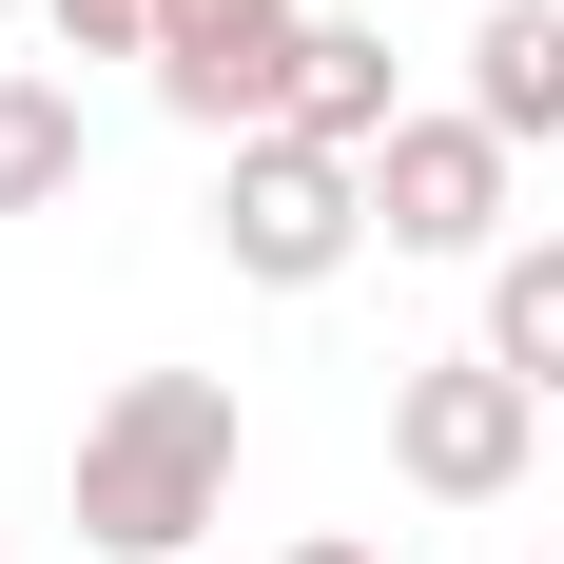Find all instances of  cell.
I'll use <instances>...</instances> for the list:
<instances>
[{
  "mask_svg": "<svg viewBox=\"0 0 564 564\" xmlns=\"http://www.w3.org/2000/svg\"><path fill=\"white\" fill-rule=\"evenodd\" d=\"M195 525H234V390L215 370H137L78 429V545L98 564H195Z\"/></svg>",
  "mask_w": 564,
  "mask_h": 564,
  "instance_id": "6da1fadb",
  "label": "cell"
},
{
  "mask_svg": "<svg viewBox=\"0 0 564 564\" xmlns=\"http://www.w3.org/2000/svg\"><path fill=\"white\" fill-rule=\"evenodd\" d=\"M215 253L253 292H332L350 253H370V156H332V137H234V175H215Z\"/></svg>",
  "mask_w": 564,
  "mask_h": 564,
  "instance_id": "7a4b0ae2",
  "label": "cell"
},
{
  "mask_svg": "<svg viewBox=\"0 0 564 564\" xmlns=\"http://www.w3.org/2000/svg\"><path fill=\"white\" fill-rule=\"evenodd\" d=\"M390 467L429 507H507L525 467H545V390H525L507 350H448V370H390Z\"/></svg>",
  "mask_w": 564,
  "mask_h": 564,
  "instance_id": "3957f363",
  "label": "cell"
},
{
  "mask_svg": "<svg viewBox=\"0 0 564 564\" xmlns=\"http://www.w3.org/2000/svg\"><path fill=\"white\" fill-rule=\"evenodd\" d=\"M292 0H156V98L195 117V137H273L292 117Z\"/></svg>",
  "mask_w": 564,
  "mask_h": 564,
  "instance_id": "277c9868",
  "label": "cell"
},
{
  "mask_svg": "<svg viewBox=\"0 0 564 564\" xmlns=\"http://www.w3.org/2000/svg\"><path fill=\"white\" fill-rule=\"evenodd\" d=\"M370 234H390V253H507V137H487V117H390Z\"/></svg>",
  "mask_w": 564,
  "mask_h": 564,
  "instance_id": "5b68a950",
  "label": "cell"
},
{
  "mask_svg": "<svg viewBox=\"0 0 564 564\" xmlns=\"http://www.w3.org/2000/svg\"><path fill=\"white\" fill-rule=\"evenodd\" d=\"M467 117L487 137H564V0H487V40H467Z\"/></svg>",
  "mask_w": 564,
  "mask_h": 564,
  "instance_id": "8992f818",
  "label": "cell"
},
{
  "mask_svg": "<svg viewBox=\"0 0 564 564\" xmlns=\"http://www.w3.org/2000/svg\"><path fill=\"white\" fill-rule=\"evenodd\" d=\"M292 137L390 156V20H312V40H292Z\"/></svg>",
  "mask_w": 564,
  "mask_h": 564,
  "instance_id": "52a82bcc",
  "label": "cell"
},
{
  "mask_svg": "<svg viewBox=\"0 0 564 564\" xmlns=\"http://www.w3.org/2000/svg\"><path fill=\"white\" fill-rule=\"evenodd\" d=\"M487 350H507L525 390L564 409V234H525V253H487Z\"/></svg>",
  "mask_w": 564,
  "mask_h": 564,
  "instance_id": "ba28073f",
  "label": "cell"
},
{
  "mask_svg": "<svg viewBox=\"0 0 564 564\" xmlns=\"http://www.w3.org/2000/svg\"><path fill=\"white\" fill-rule=\"evenodd\" d=\"M58 195H78V98L0 78V215H58Z\"/></svg>",
  "mask_w": 564,
  "mask_h": 564,
  "instance_id": "9c48e42d",
  "label": "cell"
},
{
  "mask_svg": "<svg viewBox=\"0 0 564 564\" xmlns=\"http://www.w3.org/2000/svg\"><path fill=\"white\" fill-rule=\"evenodd\" d=\"M40 20H58L78 58H156V0H40Z\"/></svg>",
  "mask_w": 564,
  "mask_h": 564,
  "instance_id": "30bf717a",
  "label": "cell"
},
{
  "mask_svg": "<svg viewBox=\"0 0 564 564\" xmlns=\"http://www.w3.org/2000/svg\"><path fill=\"white\" fill-rule=\"evenodd\" d=\"M292 564H370V545H350V525H312V545H292Z\"/></svg>",
  "mask_w": 564,
  "mask_h": 564,
  "instance_id": "8fae6325",
  "label": "cell"
},
{
  "mask_svg": "<svg viewBox=\"0 0 564 564\" xmlns=\"http://www.w3.org/2000/svg\"><path fill=\"white\" fill-rule=\"evenodd\" d=\"M0 20H20V0H0Z\"/></svg>",
  "mask_w": 564,
  "mask_h": 564,
  "instance_id": "7c38bea8",
  "label": "cell"
},
{
  "mask_svg": "<svg viewBox=\"0 0 564 564\" xmlns=\"http://www.w3.org/2000/svg\"><path fill=\"white\" fill-rule=\"evenodd\" d=\"M545 564H564V545H545Z\"/></svg>",
  "mask_w": 564,
  "mask_h": 564,
  "instance_id": "4fadbf2b",
  "label": "cell"
}]
</instances>
